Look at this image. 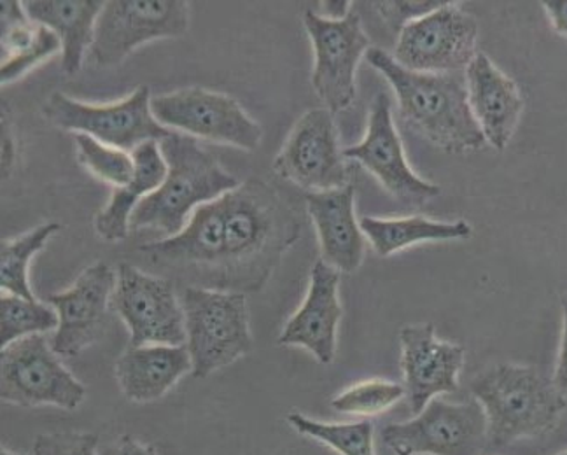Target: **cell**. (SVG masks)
<instances>
[{
    "instance_id": "1",
    "label": "cell",
    "mask_w": 567,
    "mask_h": 455,
    "mask_svg": "<svg viewBox=\"0 0 567 455\" xmlns=\"http://www.w3.org/2000/svg\"><path fill=\"white\" fill-rule=\"evenodd\" d=\"M223 200L221 259L210 289L259 292L300 237V221L276 189L259 180L240 184Z\"/></svg>"
},
{
    "instance_id": "2",
    "label": "cell",
    "mask_w": 567,
    "mask_h": 455,
    "mask_svg": "<svg viewBox=\"0 0 567 455\" xmlns=\"http://www.w3.org/2000/svg\"><path fill=\"white\" fill-rule=\"evenodd\" d=\"M367 62L391 84L403 120L434 146L446 153L484 149L487 141L473 116L461 72L409 71L382 48H370Z\"/></svg>"
},
{
    "instance_id": "3",
    "label": "cell",
    "mask_w": 567,
    "mask_h": 455,
    "mask_svg": "<svg viewBox=\"0 0 567 455\" xmlns=\"http://www.w3.org/2000/svg\"><path fill=\"white\" fill-rule=\"evenodd\" d=\"M159 149L167 162V177L137 205L130 230L150 228L167 238L183 231L200 205L234 192L240 183L189 135L172 132L159 141Z\"/></svg>"
},
{
    "instance_id": "4",
    "label": "cell",
    "mask_w": 567,
    "mask_h": 455,
    "mask_svg": "<svg viewBox=\"0 0 567 455\" xmlns=\"http://www.w3.org/2000/svg\"><path fill=\"white\" fill-rule=\"evenodd\" d=\"M472 393L487 418V447H508L554 431L567 401L533 366L496 364L472 382Z\"/></svg>"
},
{
    "instance_id": "5",
    "label": "cell",
    "mask_w": 567,
    "mask_h": 455,
    "mask_svg": "<svg viewBox=\"0 0 567 455\" xmlns=\"http://www.w3.org/2000/svg\"><path fill=\"white\" fill-rule=\"evenodd\" d=\"M181 303L195 379H207L252 351L249 309L243 292L186 286Z\"/></svg>"
},
{
    "instance_id": "6",
    "label": "cell",
    "mask_w": 567,
    "mask_h": 455,
    "mask_svg": "<svg viewBox=\"0 0 567 455\" xmlns=\"http://www.w3.org/2000/svg\"><path fill=\"white\" fill-rule=\"evenodd\" d=\"M151 101L150 89L144 84L113 104H86L56 92L48 99L42 113L59 128L90 135L105 146L128 153L150 141L159 143L172 134V130L156 122Z\"/></svg>"
},
{
    "instance_id": "7",
    "label": "cell",
    "mask_w": 567,
    "mask_h": 455,
    "mask_svg": "<svg viewBox=\"0 0 567 455\" xmlns=\"http://www.w3.org/2000/svg\"><path fill=\"white\" fill-rule=\"evenodd\" d=\"M86 396L44 334L17 340L0 351V397L9 405L75 410Z\"/></svg>"
},
{
    "instance_id": "8",
    "label": "cell",
    "mask_w": 567,
    "mask_h": 455,
    "mask_svg": "<svg viewBox=\"0 0 567 455\" xmlns=\"http://www.w3.org/2000/svg\"><path fill=\"white\" fill-rule=\"evenodd\" d=\"M188 29L186 0H109L96 20L89 60L96 69L116 68L142 44L183 38Z\"/></svg>"
},
{
    "instance_id": "9",
    "label": "cell",
    "mask_w": 567,
    "mask_h": 455,
    "mask_svg": "<svg viewBox=\"0 0 567 455\" xmlns=\"http://www.w3.org/2000/svg\"><path fill=\"white\" fill-rule=\"evenodd\" d=\"M382 442L396 455H482L487 451V418L478 401H430L421 414L392 422Z\"/></svg>"
},
{
    "instance_id": "10",
    "label": "cell",
    "mask_w": 567,
    "mask_h": 455,
    "mask_svg": "<svg viewBox=\"0 0 567 455\" xmlns=\"http://www.w3.org/2000/svg\"><path fill=\"white\" fill-rule=\"evenodd\" d=\"M151 113L159 125L189 137L256 151L264 128L244 111L240 102L213 90L183 89L153 96Z\"/></svg>"
},
{
    "instance_id": "11",
    "label": "cell",
    "mask_w": 567,
    "mask_h": 455,
    "mask_svg": "<svg viewBox=\"0 0 567 455\" xmlns=\"http://www.w3.org/2000/svg\"><path fill=\"white\" fill-rule=\"evenodd\" d=\"M111 309L130 331V347L186 345V322L176 285L134 265L116 268Z\"/></svg>"
},
{
    "instance_id": "12",
    "label": "cell",
    "mask_w": 567,
    "mask_h": 455,
    "mask_svg": "<svg viewBox=\"0 0 567 455\" xmlns=\"http://www.w3.org/2000/svg\"><path fill=\"white\" fill-rule=\"evenodd\" d=\"M303 25L313 48V92L326 110L342 113L354 104L355 71L372 48L361 18L352 11L346 20H326L309 9L305 11Z\"/></svg>"
},
{
    "instance_id": "13",
    "label": "cell",
    "mask_w": 567,
    "mask_h": 455,
    "mask_svg": "<svg viewBox=\"0 0 567 455\" xmlns=\"http://www.w3.org/2000/svg\"><path fill=\"white\" fill-rule=\"evenodd\" d=\"M478 23L457 2L412 21L398 34L394 60L413 72L466 71L476 56Z\"/></svg>"
},
{
    "instance_id": "14",
    "label": "cell",
    "mask_w": 567,
    "mask_h": 455,
    "mask_svg": "<svg viewBox=\"0 0 567 455\" xmlns=\"http://www.w3.org/2000/svg\"><path fill=\"white\" fill-rule=\"evenodd\" d=\"M274 172L309 193L331 192L351 184L330 110L316 107L298 120L274 159Z\"/></svg>"
},
{
    "instance_id": "15",
    "label": "cell",
    "mask_w": 567,
    "mask_h": 455,
    "mask_svg": "<svg viewBox=\"0 0 567 455\" xmlns=\"http://www.w3.org/2000/svg\"><path fill=\"white\" fill-rule=\"evenodd\" d=\"M343 158L363 165L398 200L421 205L440 195V186L422 179L410 167L405 147L392 122L391 101L385 93H380L372 102L363 141L346 147Z\"/></svg>"
},
{
    "instance_id": "16",
    "label": "cell",
    "mask_w": 567,
    "mask_h": 455,
    "mask_svg": "<svg viewBox=\"0 0 567 455\" xmlns=\"http://www.w3.org/2000/svg\"><path fill=\"white\" fill-rule=\"evenodd\" d=\"M116 279V270L99 261L86 268L71 288L47 298L59 313L51 347L60 358H75L101 340Z\"/></svg>"
},
{
    "instance_id": "17",
    "label": "cell",
    "mask_w": 567,
    "mask_h": 455,
    "mask_svg": "<svg viewBox=\"0 0 567 455\" xmlns=\"http://www.w3.org/2000/svg\"><path fill=\"white\" fill-rule=\"evenodd\" d=\"M401 370L405 376V393L413 417L421 414L430 401L440 394L460 389L464 366V347L443 342L433 324H410L400 331Z\"/></svg>"
},
{
    "instance_id": "18",
    "label": "cell",
    "mask_w": 567,
    "mask_h": 455,
    "mask_svg": "<svg viewBox=\"0 0 567 455\" xmlns=\"http://www.w3.org/2000/svg\"><path fill=\"white\" fill-rule=\"evenodd\" d=\"M340 272L322 259L310 272L309 291L300 309L292 313L279 334V345L301 347L321 364H331L337 355L338 324L343 309L338 298Z\"/></svg>"
},
{
    "instance_id": "19",
    "label": "cell",
    "mask_w": 567,
    "mask_h": 455,
    "mask_svg": "<svg viewBox=\"0 0 567 455\" xmlns=\"http://www.w3.org/2000/svg\"><path fill=\"white\" fill-rule=\"evenodd\" d=\"M467 99L487 144L503 151L514 137L524 99L520 89L484 53H476L466 69Z\"/></svg>"
},
{
    "instance_id": "20",
    "label": "cell",
    "mask_w": 567,
    "mask_h": 455,
    "mask_svg": "<svg viewBox=\"0 0 567 455\" xmlns=\"http://www.w3.org/2000/svg\"><path fill=\"white\" fill-rule=\"evenodd\" d=\"M305 204L318 231L322 261L340 273H354L364 258V234L355 218L354 186L307 193Z\"/></svg>"
},
{
    "instance_id": "21",
    "label": "cell",
    "mask_w": 567,
    "mask_h": 455,
    "mask_svg": "<svg viewBox=\"0 0 567 455\" xmlns=\"http://www.w3.org/2000/svg\"><path fill=\"white\" fill-rule=\"evenodd\" d=\"M192 370L186 345L128 347L117 360L116 381L126 400L146 405L162 400Z\"/></svg>"
},
{
    "instance_id": "22",
    "label": "cell",
    "mask_w": 567,
    "mask_h": 455,
    "mask_svg": "<svg viewBox=\"0 0 567 455\" xmlns=\"http://www.w3.org/2000/svg\"><path fill=\"white\" fill-rule=\"evenodd\" d=\"M105 0H27V17L35 25L53 30L62 41V71L74 75L95 41L96 20Z\"/></svg>"
},
{
    "instance_id": "23",
    "label": "cell",
    "mask_w": 567,
    "mask_h": 455,
    "mask_svg": "<svg viewBox=\"0 0 567 455\" xmlns=\"http://www.w3.org/2000/svg\"><path fill=\"white\" fill-rule=\"evenodd\" d=\"M0 6V81L8 84L20 80L21 75H25L42 60L60 53L62 41L53 30L32 23L23 9V2L2 0Z\"/></svg>"
},
{
    "instance_id": "24",
    "label": "cell",
    "mask_w": 567,
    "mask_h": 455,
    "mask_svg": "<svg viewBox=\"0 0 567 455\" xmlns=\"http://www.w3.org/2000/svg\"><path fill=\"white\" fill-rule=\"evenodd\" d=\"M135 162L134 179L122 188H114L107 205L95 218V230L105 242H120L128 237L130 219L144 198L162 186L167 177V162L159 143L150 141L132 151Z\"/></svg>"
},
{
    "instance_id": "25",
    "label": "cell",
    "mask_w": 567,
    "mask_h": 455,
    "mask_svg": "<svg viewBox=\"0 0 567 455\" xmlns=\"http://www.w3.org/2000/svg\"><path fill=\"white\" fill-rule=\"evenodd\" d=\"M361 230L368 242L372 244L377 255H396V252L422 242H445V240H464L473 235V228L466 221H434L424 216L410 218H367L359 219Z\"/></svg>"
},
{
    "instance_id": "26",
    "label": "cell",
    "mask_w": 567,
    "mask_h": 455,
    "mask_svg": "<svg viewBox=\"0 0 567 455\" xmlns=\"http://www.w3.org/2000/svg\"><path fill=\"white\" fill-rule=\"evenodd\" d=\"M60 230L59 223H47L14 240H4L0 246V288L2 292L17 294L27 300H38L30 288V261L47 246L48 240Z\"/></svg>"
},
{
    "instance_id": "27",
    "label": "cell",
    "mask_w": 567,
    "mask_h": 455,
    "mask_svg": "<svg viewBox=\"0 0 567 455\" xmlns=\"http://www.w3.org/2000/svg\"><path fill=\"white\" fill-rule=\"evenodd\" d=\"M288 422L301 436L316 440L340 455H377L375 427L370 421L322 422L292 412Z\"/></svg>"
},
{
    "instance_id": "28",
    "label": "cell",
    "mask_w": 567,
    "mask_h": 455,
    "mask_svg": "<svg viewBox=\"0 0 567 455\" xmlns=\"http://www.w3.org/2000/svg\"><path fill=\"white\" fill-rule=\"evenodd\" d=\"M59 328V313L50 303L27 300L2 292L0 297V334L2 347L32 334H44Z\"/></svg>"
},
{
    "instance_id": "29",
    "label": "cell",
    "mask_w": 567,
    "mask_h": 455,
    "mask_svg": "<svg viewBox=\"0 0 567 455\" xmlns=\"http://www.w3.org/2000/svg\"><path fill=\"white\" fill-rule=\"evenodd\" d=\"M74 141L81 164L89 168L93 176L114 188H122L134 179V156L128 155L126 151L105 146L96 138L84 134H74Z\"/></svg>"
},
{
    "instance_id": "30",
    "label": "cell",
    "mask_w": 567,
    "mask_h": 455,
    "mask_svg": "<svg viewBox=\"0 0 567 455\" xmlns=\"http://www.w3.org/2000/svg\"><path fill=\"white\" fill-rule=\"evenodd\" d=\"M406 396L405 387L396 382L372 379V381L358 382L346 389L331 401L337 412L349 415H380L400 403Z\"/></svg>"
},
{
    "instance_id": "31",
    "label": "cell",
    "mask_w": 567,
    "mask_h": 455,
    "mask_svg": "<svg viewBox=\"0 0 567 455\" xmlns=\"http://www.w3.org/2000/svg\"><path fill=\"white\" fill-rule=\"evenodd\" d=\"M99 442L93 433H47L35 438L32 455H101Z\"/></svg>"
},
{
    "instance_id": "32",
    "label": "cell",
    "mask_w": 567,
    "mask_h": 455,
    "mask_svg": "<svg viewBox=\"0 0 567 455\" xmlns=\"http://www.w3.org/2000/svg\"><path fill=\"white\" fill-rule=\"evenodd\" d=\"M451 0H384L375 2L377 13L384 18L389 29L400 34L412 21L421 20L436 9L449 4Z\"/></svg>"
},
{
    "instance_id": "33",
    "label": "cell",
    "mask_w": 567,
    "mask_h": 455,
    "mask_svg": "<svg viewBox=\"0 0 567 455\" xmlns=\"http://www.w3.org/2000/svg\"><path fill=\"white\" fill-rule=\"evenodd\" d=\"M551 384L557 393L567 401V292L563 297V340H560L559 360L555 366Z\"/></svg>"
},
{
    "instance_id": "34",
    "label": "cell",
    "mask_w": 567,
    "mask_h": 455,
    "mask_svg": "<svg viewBox=\"0 0 567 455\" xmlns=\"http://www.w3.org/2000/svg\"><path fill=\"white\" fill-rule=\"evenodd\" d=\"M101 455H158L153 445H146L134 436L123 435L101 448Z\"/></svg>"
},
{
    "instance_id": "35",
    "label": "cell",
    "mask_w": 567,
    "mask_h": 455,
    "mask_svg": "<svg viewBox=\"0 0 567 455\" xmlns=\"http://www.w3.org/2000/svg\"><path fill=\"white\" fill-rule=\"evenodd\" d=\"M543 8L547 11L555 32L567 38V0H547L543 2Z\"/></svg>"
},
{
    "instance_id": "36",
    "label": "cell",
    "mask_w": 567,
    "mask_h": 455,
    "mask_svg": "<svg viewBox=\"0 0 567 455\" xmlns=\"http://www.w3.org/2000/svg\"><path fill=\"white\" fill-rule=\"evenodd\" d=\"M351 6V0H324L321 2V17L333 21L346 20L352 13Z\"/></svg>"
},
{
    "instance_id": "37",
    "label": "cell",
    "mask_w": 567,
    "mask_h": 455,
    "mask_svg": "<svg viewBox=\"0 0 567 455\" xmlns=\"http://www.w3.org/2000/svg\"><path fill=\"white\" fill-rule=\"evenodd\" d=\"M0 455H29V454H21V452L8 451V448L2 447V448H0Z\"/></svg>"
},
{
    "instance_id": "38",
    "label": "cell",
    "mask_w": 567,
    "mask_h": 455,
    "mask_svg": "<svg viewBox=\"0 0 567 455\" xmlns=\"http://www.w3.org/2000/svg\"><path fill=\"white\" fill-rule=\"evenodd\" d=\"M560 455H567V452H564V454H560Z\"/></svg>"
}]
</instances>
